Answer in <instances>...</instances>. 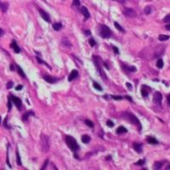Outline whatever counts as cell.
<instances>
[{
	"label": "cell",
	"mask_w": 170,
	"mask_h": 170,
	"mask_svg": "<svg viewBox=\"0 0 170 170\" xmlns=\"http://www.w3.org/2000/svg\"><path fill=\"white\" fill-rule=\"evenodd\" d=\"M122 116H123L125 120H127V121L129 122V123L137 125L138 127H139V129H141V124H140V123H139V119L137 118L134 115H133L132 113H130L129 112H124L123 113V115H122Z\"/></svg>",
	"instance_id": "6da1fadb"
},
{
	"label": "cell",
	"mask_w": 170,
	"mask_h": 170,
	"mask_svg": "<svg viewBox=\"0 0 170 170\" xmlns=\"http://www.w3.org/2000/svg\"><path fill=\"white\" fill-rule=\"evenodd\" d=\"M65 140H66V143L67 146H68L72 151H77L79 149L78 144H77V140L74 139L73 137L67 135V136H66Z\"/></svg>",
	"instance_id": "7a4b0ae2"
},
{
	"label": "cell",
	"mask_w": 170,
	"mask_h": 170,
	"mask_svg": "<svg viewBox=\"0 0 170 170\" xmlns=\"http://www.w3.org/2000/svg\"><path fill=\"white\" fill-rule=\"evenodd\" d=\"M41 148L43 152H47L49 150V137L43 134H41Z\"/></svg>",
	"instance_id": "3957f363"
},
{
	"label": "cell",
	"mask_w": 170,
	"mask_h": 170,
	"mask_svg": "<svg viewBox=\"0 0 170 170\" xmlns=\"http://www.w3.org/2000/svg\"><path fill=\"white\" fill-rule=\"evenodd\" d=\"M100 35L102 38H109L112 35V32L108 27L105 25H101L100 29Z\"/></svg>",
	"instance_id": "277c9868"
},
{
	"label": "cell",
	"mask_w": 170,
	"mask_h": 170,
	"mask_svg": "<svg viewBox=\"0 0 170 170\" xmlns=\"http://www.w3.org/2000/svg\"><path fill=\"white\" fill-rule=\"evenodd\" d=\"M162 95L160 92H156L153 95V101L157 105H161L162 104Z\"/></svg>",
	"instance_id": "5b68a950"
},
{
	"label": "cell",
	"mask_w": 170,
	"mask_h": 170,
	"mask_svg": "<svg viewBox=\"0 0 170 170\" xmlns=\"http://www.w3.org/2000/svg\"><path fill=\"white\" fill-rule=\"evenodd\" d=\"M10 98H11V100L14 102V104L16 105V107L18 108V110L21 109V105H22V102L20 100V99L18 98L16 96H14V95H10Z\"/></svg>",
	"instance_id": "8992f818"
},
{
	"label": "cell",
	"mask_w": 170,
	"mask_h": 170,
	"mask_svg": "<svg viewBox=\"0 0 170 170\" xmlns=\"http://www.w3.org/2000/svg\"><path fill=\"white\" fill-rule=\"evenodd\" d=\"M38 11H39V14H40L41 17H42L45 21L50 22V17H49V15L47 13V12H45L44 10H42V9H38Z\"/></svg>",
	"instance_id": "52a82bcc"
},
{
	"label": "cell",
	"mask_w": 170,
	"mask_h": 170,
	"mask_svg": "<svg viewBox=\"0 0 170 170\" xmlns=\"http://www.w3.org/2000/svg\"><path fill=\"white\" fill-rule=\"evenodd\" d=\"M123 14H124L127 17H130V18H134V17L136 16V13H135V11L132 9H126L125 10L123 11Z\"/></svg>",
	"instance_id": "ba28073f"
},
{
	"label": "cell",
	"mask_w": 170,
	"mask_h": 170,
	"mask_svg": "<svg viewBox=\"0 0 170 170\" xmlns=\"http://www.w3.org/2000/svg\"><path fill=\"white\" fill-rule=\"evenodd\" d=\"M10 47L12 48V49H14V51H15V53H16V54H19L20 52V49L19 48L18 44H17V42H15V40L12 41L11 44H10Z\"/></svg>",
	"instance_id": "9c48e42d"
},
{
	"label": "cell",
	"mask_w": 170,
	"mask_h": 170,
	"mask_svg": "<svg viewBox=\"0 0 170 170\" xmlns=\"http://www.w3.org/2000/svg\"><path fill=\"white\" fill-rule=\"evenodd\" d=\"M149 90H150V88H148L146 85H143L142 88H141V94L143 97H147L148 94H149Z\"/></svg>",
	"instance_id": "30bf717a"
},
{
	"label": "cell",
	"mask_w": 170,
	"mask_h": 170,
	"mask_svg": "<svg viewBox=\"0 0 170 170\" xmlns=\"http://www.w3.org/2000/svg\"><path fill=\"white\" fill-rule=\"evenodd\" d=\"M78 77V72L77 71V70H72V72H71V74H70L69 77H68V80L71 82V81L74 80L75 78H77Z\"/></svg>",
	"instance_id": "8fae6325"
},
{
	"label": "cell",
	"mask_w": 170,
	"mask_h": 170,
	"mask_svg": "<svg viewBox=\"0 0 170 170\" xmlns=\"http://www.w3.org/2000/svg\"><path fill=\"white\" fill-rule=\"evenodd\" d=\"M80 11H81V13L83 15V16L85 17V19H89V18L90 14H89V10H88V9L86 8V7H82V8H81Z\"/></svg>",
	"instance_id": "7c38bea8"
},
{
	"label": "cell",
	"mask_w": 170,
	"mask_h": 170,
	"mask_svg": "<svg viewBox=\"0 0 170 170\" xmlns=\"http://www.w3.org/2000/svg\"><path fill=\"white\" fill-rule=\"evenodd\" d=\"M8 8H9V4L8 3L0 2V9H1V11L5 13L8 10Z\"/></svg>",
	"instance_id": "4fadbf2b"
},
{
	"label": "cell",
	"mask_w": 170,
	"mask_h": 170,
	"mask_svg": "<svg viewBox=\"0 0 170 170\" xmlns=\"http://www.w3.org/2000/svg\"><path fill=\"white\" fill-rule=\"evenodd\" d=\"M133 147L138 153H141L142 152V144L139 143H134L133 144Z\"/></svg>",
	"instance_id": "5bb4252c"
},
{
	"label": "cell",
	"mask_w": 170,
	"mask_h": 170,
	"mask_svg": "<svg viewBox=\"0 0 170 170\" xmlns=\"http://www.w3.org/2000/svg\"><path fill=\"white\" fill-rule=\"evenodd\" d=\"M44 80L46 81V82H48L49 83H55L57 81H58V79L55 78V77H49V76H45L44 77Z\"/></svg>",
	"instance_id": "9a60e30c"
},
{
	"label": "cell",
	"mask_w": 170,
	"mask_h": 170,
	"mask_svg": "<svg viewBox=\"0 0 170 170\" xmlns=\"http://www.w3.org/2000/svg\"><path fill=\"white\" fill-rule=\"evenodd\" d=\"M61 42H62L63 45H65V46H66V47H68V48L72 47V43H71V42H70L69 39H68L66 37H64V38H62Z\"/></svg>",
	"instance_id": "2e32d148"
},
{
	"label": "cell",
	"mask_w": 170,
	"mask_h": 170,
	"mask_svg": "<svg viewBox=\"0 0 170 170\" xmlns=\"http://www.w3.org/2000/svg\"><path fill=\"white\" fill-rule=\"evenodd\" d=\"M146 140H147V142L149 144H152V145H157V144H158L157 139H156V138H154V137H147V138H146Z\"/></svg>",
	"instance_id": "e0dca14e"
},
{
	"label": "cell",
	"mask_w": 170,
	"mask_h": 170,
	"mask_svg": "<svg viewBox=\"0 0 170 170\" xmlns=\"http://www.w3.org/2000/svg\"><path fill=\"white\" fill-rule=\"evenodd\" d=\"M32 116V115H34V112H31V111H29V112H26L24 115H23V116H22V121L23 122H26V121H27V119H28V117H29L30 116Z\"/></svg>",
	"instance_id": "ac0fdd59"
},
{
	"label": "cell",
	"mask_w": 170,
	"mask_h": 170,
	"mask_svg": "<svg viewBox=\"0 0 170 170\" xmlns=\"http://www.w3.org/2000/svg\"><path fill=\"white\" fill-rule=\"evenodd\" d=\"M62 28V24L60 22H56L53 24V29L54 31H60V30Z\"/></svg>",
	"instance_id": "d6986e66"
},
{
	"label": "cell",
	"mask_w": 170,
	"mask_h": 170,
	"mask_svg": "<svg viewBox=\"0 0 170 170\" xmlns=\"http://www.w3.org/2000/svg\"><path fill=\"white\" fill-rule=\"evenodd\" d=\"M128 132V130H127V128H125L123 127V126H120V127L116 129V133L118 134H125V133H127Z\"/></svg>",
	"instance_id": "ffe728a7"
},
{
	"label": "cell",
	"mask_w": 170,
	"mask_h": 170,
	"mask_svg": "<svg viewBox=\"0 0 170 170\" xmlns=\"http://www.w3.org/2000/svg\"><path fill=\"white\" fill-rule=\"evenodd\" d=\"M82 142H83V143H84V144H88L89 143V142L90 141V137L89 136V135H87V134H84V135H83V136H82Z\"/></svg>",
	"instance_id": "44dd1931"
},
{
	"label": "cell",
	"mask_w": 170,
	"mask_h": 170,
	"mask_svg": "<svg viewBox=\"0 0 170 170\" xmlns=\"http://www.w3.org/2000/svg\"><path fill=\"white\" fill-rule=\"evenodd\" d=\"M16 69H17V72L19 73V75H20L21 77H23V78H26V75H25L23 70L21 69V67L19 66H16Z\"/></svg>",
	"instance_id": "7402d4cb"
},
{
	"label": "cell",
	"mask_w": 170,
	"mask_h": 170,
	"mask_svg": "<svg viewBox=\"0 0 170 170\" xmlns=\"http://www.w3.org/2000/svg\"><path fill=\"white\" fill-rule=\"evenodd\" d=\"M162 167V162H156L154 163V166H153L154 169H157V170L161 169Z\"/></svg>",
	"instance_id": "603a6c76"
},
{
	"label": "cell",
	"mask_w": 170,
	"mask_h": 170,
	"mask_svg": "<svg viewBox=\"0 0 170 170\" xmlns=\"http://www.w3.org/2000/svg\"><path fill=\"white\" fill-rule=\"evenodd\" d=\"M170 37L168 35H163V34H161V35H159L158 36V39L160 41H166V40H168L169 39Z\"/></svg>",
	"instance_id": "cb8c5ba5"
},
{
	"label": "cell",
	"mask_w": 170,
	"mask_h": 170,
	"mask_svg": "<svg viewBox=\"0 0 170 170\" xmlns=\"http://www.w3.org/2000/svg\"><path fill=\"white\" fill-rule=\"evenodd\" d=\"M163 61L162 60V59H158L157 61V66L158 67V68H160V69H162V67H163Z\"/></svg>",
	"instance_id": "d4e9b609"
},
{
	"label": "cell",
	"mask_w": 170,
	"mask_h": 170,
	"mask_svg": "<svg viewBox=\"0 0 170 170\" xmlns=\"http://www.w3.org/2000/svg\"><path fill=\"white\" fill-rule=\"evenodd\" d=\"M93 87L95 89L99 90V91H102V88L99 83H97L96 82H93Z\"/></svg>",
	"instance_id": "484cf974"
},
{
	"label": "cell",
	"mask_w": 170,
	"mask_h": 170,
	"mask_svg": "<svg viewBox=\"0 0 170 170\" xmlns=\"http://www.w3.org/2000/svg\"><path fill=\"white\" fill-rule=\"evenodd\" d=\"M114 25H115V27H116V28L117 30H118V31H120L121 32H125L124 29H123V27H122L121 26H120V25L118 24V23L116 22V21H115V22H114Z\"/></svg>",
	"instance_id": "4316f807"
},
{
	"label": "cell",
	"mask_w": 170,
	"mask_h": 170,
	"mask_svg": "<svg viewBox=\"0 0 170 170\" xmlns=\"http://www.w3.org/2000/svg\"><path fill=\"white\" fill-rule=\"evenodd\" d=\"M16 163H17V165H19V166L21 165V161H20V154H19V151H16Z\"/></svg>",
	"instance_id": "83f0119b"
},
{
	"label": "cell",
	"mask_w": 170,
	"mask_h": 170,
	"mask_svg": "<svg viewBox=\"0 0 170 170\" xmlns=\"http://www.w3.org/2000/svg\"><path fill=\"white\" fill-rule=\"evenodd\" d=\"M11 98H10V96L8 97V109H9V111H10L11 110V107H12V102H11Z\"/></svg>",
	"instance_id": "f1b7e54d"
},
{
	"label": "cell",
	"mask_w": 170,
	"mask_h": 170,
	"mask_svg": "<svg viewBox=\"0 0 170 170\" xmlns=\"http://www.w3.org/2000/svg\"><path fill=\"white\" fill-rule=\"evenodd\" d=\"M89 42L90 46H92V47H94L96 45V42H95L94 38H90L89 40Z\"/></svg>",
	"instance_id": "f546056e"
},
{
	"label": "cell",
	"mask_w": 170,
	"mask_h": 170,
	"mask_svg": "<svg viewBox=\"0 0 170 170\" xmlns=\"http://www.w3.org/2000/svg\"><path fill=\"white\" fill-rule=\"evenodd\" d=\"M144 12H145V14H146V15H149V14H151V9L150 6H147L145 8V9H144Z\"/></svg>",
	"instance_id": "4dcf8cb0"
},
{
	"label": "cell",
	"mask_w": 170,
	"mask_h": 170,
	"mask_svg": "<svg viewBox=\"0 0 170 170\" xmlns=\"http://www.w3.org/2000/svg\"><path fill=\"white\" fill-rule=\"evenodd\" d=\"M84 122H85V123L87 124V126H89V128H93V127H94V123H92L90 120H88V119H86Z\"/></svg>",
	"instance_id": "1f68e13d"
},
{
	"label": "cell",
	"mask_w": 170,
	"mask_h": 170,
	"mask_svg": "<svg viewBox=\"0 0 170 170\" xmlns=\"http://www.w3.org/2000/svg\"><path fill=\"white\" fill-rule=\"evenodd\" d=\"M127 70L130 72H136V67L135 66H128V67H127Z\"/></svg>",
	"instance_id": "d6a6232c"
},
{
	"label": "cell",
	"mask_w": 170,
	"mask_h": 170,
	"mask_svg": "<svg viewBox=\"0 0 170 170\" xmlns=\"http://www.w3.org/2000/svg\"><path fill=\"white\" fill-rule=\"evenodd\" d=\"M37 61H38V63H41V64H44V65H46V66H47L49 68V65H48V64H47V63H46V62H44V61H42V60H41L40 57H38H38H37Z\"/></svg>",
	"instance_id": "836d02e7"
},
{
	"label": "cell",
	"mask_w": 170,
	"mask_h": 170,
	"mask_svg": "<svg viewBox=\"0 0 170 170\" xmlns=\"http://www.w3.org/2000/svg\"><path fill=\"white\" fill-rule=\"evenodd\" d=\"M163 21L166 23H170V15H168L167 16H165L163 19Z\"/></svg>",
	"instance_id": "e575fe53"
},
{
	"label": "cell",
	"mask_w": 170,
	"mask_h": 170,
	"mask_svg": "<svg viewBox=\"0 0 170 170\" xmlns=\"http://www.w3.org/2000/svg\"><path fill=\"white\" fill-rule=\"evenodd\" d=\"M72 5L76 7H78L80 5V1L79 0H73V2H72Z\"/></svg>",
	"instance_id": "d590c367"
},
{
	"label": "cell",
	"mask_w": 170,
	"mask_h": 170,
	"mask_svg": "<svg viewBox=\"0 0 170 170\" xmlns=\"http://www.w3.org/2000/svg\"><path fill=\"white\" fill-rule=\"evenodd\" d=\"M7 121H8V116H6V117H5L4 118V126L5 128H9V126L8 125V123H7Z\"/></svg>",
	"instance_id": "8d00e7d4"
},
{
	"label": "cell",
	"mask_w": 170,
	"mask_h": 170,
	"mask_svg": "<svg viewBox=\"0 0 170 170\" xmlns=\"http://www.w3.org/2000/svg\"><path fill=\"white\" fill-rule=\"evenodd\" d=\"M12 87H13V82H11V81L8 82V83H7V89H10Z\"/></svg>",
	"instance_id": "74e56055"
},
{
	"label": "cell",
	"mask_w": 170,
	"mask_h": 170,
	"mask_svg": "<svg viewBox=\"0 0 170 170\" xmlns=\"http://www.w3.org/2000/svg\"><path fill=\"white\" fill-rule=\"evenodd\" d=\"M106 124H107L108 127L112 128L114 126V123H113V122H112L111 120H108V121H106Z\"/></svg>",
	"instance_id": "f35d334b"
},
{
	"label": "cell",
	"mask_w": 170,
	"mask_h": 170,
	"mask_svg": "<svg viewBox=\"0 0 170 170\" xmlns=\"http://www.w3.org/2000/svg\"><path fill=\"white\" fill-rule=\"evenodd\" d=\"M145 162H146V161H145V159H143V160H139V161L137 162L136 164H137V165L142 166V165H144V164H145Z\"/></svg>",
	"instance_id": "ab89813d"
},
{
	"label": "cell",
	"mask_w": 170,
	"mask_h": 170,
	"mask_svg": "<svg viewBox=\"0 0 170 170\" xmlns=\"http://www.w3.org/2000/svg\"><path fill=\"white\" fill-rule=\"evenodd\" d=\"M112 49H113V50H114V52L116 53V54H119V49L117 47H116V46H112Z\"/></svg>",
	"instance_id": "60d3db41"
},
{
	"label": "cell",
	"mask_w": 170,
	"mask_h": 170,
	"mask_svg": "<svg viewBox=\"0 0 170 170\" xmlns=\"http://www.w3.org/2000/svg\"><path fill=\"white\" fill-rule=\"evenodd\" d=\"M112 99H114L116 100H121L123 98H122V96H112Z\"/></svg>",
	"instance_id": "b9f144b4"
},
{
	"label": "cell",
	"mask_w": 170,
	"mask_h": 170,
	"mask_svg": "<svg viewBox=\"0 0 170 170\" xmlns=\"http://www.w3.org/2000/svg\"><path fill=\"white\" fill-rule=\"evenodd\" d=\"M126 86L128 87V89L129 90H131L132 89V85H131V83H126Z\"/></svg>",
	"instance_id": "7bdbcfd3"
},
{
	"label": "cell",
	"mask_w": 170,
	"mask_h": 170,
	"mask_svg": "<svg viewBox=\"0 0 170 170\" xmlns=\"http://www.w3.org/2000/svg\"><path fill=\"white\" fill-rule=\"evenodd\" d=\"M48 162H49V160H46V162H45V163H44V165H43V167L42 168V169H44L46 167H47V164H48Z\"/></svg>",
	"instance_id": "ee69618b"
},
{
	"label": "cell",
	"mask_w": 170,
	"mask_h": 170,
	"mask_svg": "<svg viewBox=\"0 0 170 170\" xmlns=\"http://www.w3.org/2000/svg\"><path fill=\"white\" fill-rule=\"evenodd\" d=\"M22 89V85H19V86H17V87L15 88V90H20Z\"/></svg>",
	"instance_id": "f6af8a7d"
},
{
	"label": "cell",
	"mask_w": 170,
	"mask_h": 170,
	"mask_svg": "<svg viewBox=\"0 0 170 170\" xmlns=\"http://www.w3.org/2000/svg\"><path fill=\"white\" fill-rule=\"evenodd\" d=\"M84 34H85V35H90V34H91V32H90L89 30H86V31H84Z\"/></svg>",
	"instance_id": "bcb514c9"
},
{
	"label": "cell",
	"mask_w": 170,
	"mask_h": 170,
	"mask_svg": "<svg viewBox=\"0 0 170 170\" xmlns=\"http://www.w3.org/2000/svg\"><path fill=\"white\" fill-rule=\"evenodd\" d=\"M4 34V30L0 28V37H2Z\"/></svg>",
	"instance_id": "7dc6e473"
},
{
	"label": "cell",
	"mask_w": 170,
	"mask_h": 170,
	"mask_svg": "<svg viewBox=\"0 0 170 170\" xmlns=\"http://www.w3.org/2000/svg\"><path fill=\"white\" fill-rule=\"evenodd\" d=\"M125 98L127 99L128 100H129L130 102H133V100H132V98H131V97H129V96H126Z\"/></svg>",
	"instance_id": "c3c4849f"
},
{
	"label": "cell",
	"mask_w": 170,
	"mask_h": 170,
	"mask_svg": "<svg viewBox=\"0 0 170 170\" xmlns=\"http://www.w3.org/2000/svg\"><path fill=\"white\" fill-rule=\"evenodd\" d=\"M165 28H166V29H167V30H168V31H170V24H168V25H166Z\"/></svg>",
	"instance_id": "681fc988"
},
{
	"label": "cell",
	"mask_w": 170,
	"mask_h": 170,
	"mask_svg": "<svg viewBox=\"0 0 170 170\" xmlns=\"http://www.w3.org/2000/svg\"><path fill=\"white\" fill-rule=\"evenodd\" d=\"M167 99H168V105H170V94H168V97H167Z\"/></svg>",
	"instance_id": "f907efd6"
},
{
	"label": "cell",
	"mask_w": 170,
	"mask_h": 170,
	"mask_svg": "<svg viewBox=\"0 0 170 170\" xmlns=\"http://www.w3.org/2000/svg\"><path fill=\"white\" fill-rule=\"evenodd\" d=\"M9 68H10V70H11V71H14V69H15V68H14V65H13V64H11V65H10V67H9Z\"/></svg>",
	"instance_id": "816d5d0a"
},
{
	"label": "cell",
	"mask_w": 170,
	"mask_h": 170,
	"mask_svg": "<svg viewBox=\"0 0 170 170\" xmlns=\"http://www.w3.org/2000/svg\"><path fill=\"white\" fill-rule=\"evenodd\" d=\"M166 169H167V170L170 169V164H169V165H168V167H167V168H166Z\"/></svg>",
	"instance_id": "f5cc1de1"
},
{
	"label": "cell",
	"mask_w": 170,
	"mask_h": 170,
	"mask_svg": "<svg viewBox=\"0 0 170 170\" xmlns=\"http://www.w3.org/2000/svg\"><path fill=\"white\" fill-rule=\"evenodd\" d=\"M106 159H111V157H110V156H109V157H106Z\"/></svg>",
	"instance_id": "db71d44e"
},
{
	"label": "cell",
	"mask_w": 170,
	"mask_h": 170,
	"mask_svg": "<svg viewBox=\"0 0 170 170\" xmlns=\"http://www.w3.org/2000/svg\"><path fill=\"white\" fill-rule=\"evenodd\" d=\"M0 123H1V117H0Z\"/></svg>",
	"instance_id": "11a10c76"
}]
</instances>
